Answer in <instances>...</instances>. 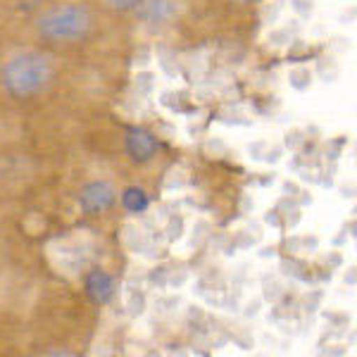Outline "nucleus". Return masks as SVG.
<instances>
[{
	"label": "nucleus",
	"mask_w": 357,
	"mask_h": 357,
	"mask_svg": "<svg viewBox=\"0 0 357 357\" xmlns=\"http://www.w3.org/2000/svg\"><path fill=\"white\" fill-rule=\"evenodd\" d=\"M114 200H117V191L107 181L89 183V186L82 188V195H79V205H82L86 215H100V212L110 210Z\"/></svg>",
	"instance_id": "7ed1b4c3"
},
{
	"label": "nucleus",
	"mask_w": 357,
	"mask_h": 357,
	"mask_svg": "<svg viewBox=\"0 0 357 357\" xmlns=\"http://www.w3.org/2000/svg\"><path fill=\"white\" fill-rule=\"evenodd\" d=\"M53 82V65L43 53H17L3 67V86L15 98H31Z\"/></svg>",
	"instance_id": "f257e3e1"
},
{
	"label": "nucleus",
	"mask_w": 357,
	"mask_h": 357,
	"mask_svg": "<svg viewBox=\"0 0 357 357\" xmlns=\"http://www.w3.org/2000/svg\"><path fill=\"white\" fill-rule=\"evenodd\" d=\"M136 17L141 22L151 26H162L169 24L178 13V3L176 0H141L136 5Z\"/></svg>",
	"instance_id": "20e7f679"
},
{
	"label": "nucleus",
	"mask_w": 357,
	"mask_h": 357,
	"mask_svg": "<svg viewBox=\"0 0 357 357\" xmlns=\"http://www.w3.org/2000/svg\"><path fill=\"white\" fill-rule=\"evenodd\" d=\"M93 29V17L84 5H60L38 20V33L55 43L82 41Z\"/></svg>",
	"instance_id": "f03ea898"
},
{
	"label": "nucleus",
	"mask_w": 357,
	"mask_h": 357,
	"mask_svg": "<svg viewBox=\"0 0 357 357\" xmlns=\"http://www.w3.org/2000/svg\"><path fill=\"white\" fill-rule=\"evenodd\" d=\"M126 153L136 160V162H146L151 160L155 153H158V141L153 138V134H148L146 129H129L126 134Z\"/></svg>",
	"instance_id": "39448f33"
},
{
	"label": "nucleus",
	"mask_w": 357,
	"mask_h": 357,
	"mask_svg": "<svg viewBox=\"0 0 357 357\" xmlns=\"http://www.w3.org/2000/svg\"><path fill=\"white\" fill-rule=\"evenodd\" d=\"M122 203H124V207L129 212H143V210H148V195H146V191L143 188H136V186H131V188H126V191L122 193Z\"/></svg>",
	"instance_id": "0eeeda50"
},
{
	"label": "nucleus",
	"mask_w": 357,
	"mask_h": 357,
	"mask_svg": "<svg viewBox=\"0 0 357 357\" xmlns=\"http://www.w3.org/2000/svg\"><path fill=\"white\" fill-rule=\"evenodd\" d=\"M86 293L98 305H105L114 298V279L102 269H93L86 276Z\"/></svg>",
	"instance_id": "423d86ee"
},
{
	"label": "nucleus",
	"mask_w": 357,
	"mask_h": 357,
	"mask_svg": "<svg viewBox=\"0 0 357 357\" xmlns=\"http://www.w3.org/2000/svg\"><path fill=\"white\" fill-rule=\"evenodd\" d=\"M138 3H141V0H107V5H110V8L122 10V13H126V10H134Z\"/></svg>",
	"instance_id": "6e6552de"
}]
</instances>
